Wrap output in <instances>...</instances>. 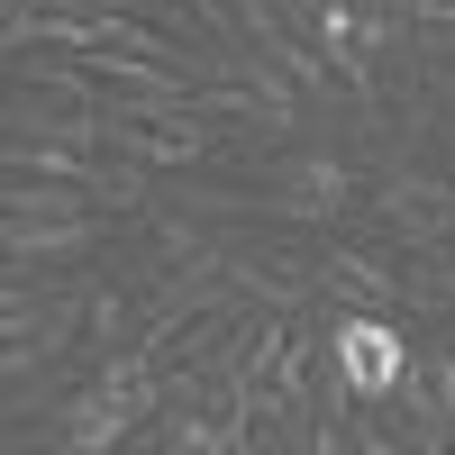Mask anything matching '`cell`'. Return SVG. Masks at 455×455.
<instances>
[{"instance_id": "obj_6", "label": "cell", "mask_w": 455, "mask_h": 455, "mask_svg": "<svg viewBox=\"0 0 455 455\" xmlns=\"http://www.w3.org/2000/svg\"><path fill=\"white\" fill-rule=\"evenodd\" d=\"M137 428L119 419V401H109L100 383H83V392H64L46 419H28V428H10V446H73V455H100V446H128Z\"/></svg>"}, {"instance_id": "obj_4", "label": "cell", "mask_w": 455, "mask_h": 455, "mask_svg": "<svg viewBox=\"0 0 455 455\" xmlns=\"http://www.w3.org/2000/svg\"><path fill=\"white\" fill-rule=\"evenodd\" d=\"M0 246H10V264L73 274V264H100V255H109V219H100V210H83V219H28V210H0Z\"/></svg>"}, {"instance_id": "obj_3", "label": "cell", "mask_w": 455, "mask_h": 455, "mask_svg": "<svg viewBox=\"0 0 455 455\" xmlns=\"http://www.w3.org/2000/svg\"><path fill=\"white\" fill-rule=\"evenodd\" d=\"M347 210H364V173L337 146H300L264 173V219H283V228H337Z\"/></svg>"}, {"instance_id": "obj_8", "label": "cell", "mask_w": 455, "mask_h": 455, "mask_svg": "<svg viewBox=\"0 0 455 455\" xmlns=\"http://www.w3.org/2000/svg\"><path fill=\"white\" fill-rule=\"evenodd\" d=\"M137 446H164V455H246L255 428L237 419V401H201V410H156Z\"/></svg>"}, {"instance_id": "obj_1", "label": "cell", "mask_w": 455, "mask_h": 455, "mask_svg": "<svg viewBox=\"0 0 455 455\" xmlns=\"http://www.w3.org/2000/svg\"><path fill=\"white\" fill-rule=\"evenodd\" d=\"M328 355H337V373L373 401V410H392V392H401V373H410V337H401V310H373V300H328Z\"/></svg>"}, {"instance_id": "obj_2", "label": "cell", "mask_w": 455, "mask_h": 455, "mask_svg": "<svg viewBox=\"0 0 455 455\" xmlns=\"http://www.w3.org/2000/svg\"><path fill=\"white\" fill-rule=\"evenodd\" d=\"M364 210H373V228L383 237H401L410 255L419 246H446L455 237V173H437V164H373L364 173Z\"/></svg>"}, {"instance_id": "obj_7", "label": "cell", "mask_w": 455, "mask_h": 455, "mask_svg": "<svg viewBox=\"0 0 455 455\" xmlns=\"http://www.w3.org/2000/svg\"><path fill=\"white\" fill-rule=\"evenodd\" d=\"M319 291L328 300H373V310H401V264L383 246H355V237H328L319 228ZM319 300V310H328Z\"/></svg>"}, {"instance_id": "obj_5", "label": "cell", "mask_w": 455, "mask_h": 455, "mask_svg": "<svg viewBox=\"0 0 455 455\" xmlns=\"http://www.w3.org/2000/svg\"><path fill=\"white\" fill-rule=\"evenodd\" d=\"M100 137H109V156H128V164H146V173H192V164H210V128H192V119H146V109H100Z\"/></svg>"}]
</instances>
